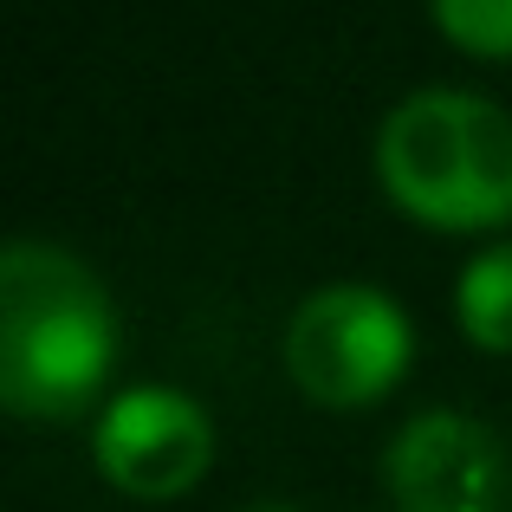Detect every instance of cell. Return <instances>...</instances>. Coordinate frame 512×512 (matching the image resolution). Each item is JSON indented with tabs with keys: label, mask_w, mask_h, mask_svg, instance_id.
<instances>
[{
	"label": "cell",
	"mask_w": 512,
	"mask_h": 512,
	"mask_svg": "<svg viewBox=\"0 0 512 512\" xmlns=\"http://www.w3.org/2000/svg\"><path fill=\"white\" fill-rule=\"evenodd\" d=\"M240 512H299V506H240Z\"/></svg>",
	"instance_id": "ba28073f"
},
{
	"label": "cell",
	"mask_w": 512,
	"mask_h": 512,
	"mask_svg": "<svg viewBox=\"0 0 512 512\" xmlns=\"http://www.w3.org/2000/svg\"><path fill=\"white\" fill-rule=\"evenodd\" d=\"M454 325L467 344L512 357V240L474 253L454 279Z\"/></svg>",
	"instance_id": "8992f818"
},
{
	"label": "cell",
	"mask_w": 512,
	"mask_h": 512,
	"mask_svg": "<svg viewBox=\"0 0 512 512\" xmlns=\"http://www.w3.org/2000/svg\"><path fill=\"white\" fill-rule=\"evenodd\" d=\"M111 286L52 240L0 253V402L20 422H72L117 370Z\"/></svg>",
	"instance_id": "6da1fadb"
},
{
	"label": "cell",
	"mask_w": 512,
	"mask_h": 512,
	"mask_svg": "<svg viewBox=\"0 0 512 512\" xmlns=\"http://www.w3.org/2000/svg\"><path fill=\"white\" fill-rule=\"evenodd\" d=\"M415 325L383 286H318L286 325V370L318 409H370L409 376Z\"/></svg>",
	"instance_id": "3957f363"
},
{
	"label": "cell",
	"mask_w": 512,
	"mask_h": 512,
	"mask_svg": "<svg viewBox=\"0 0 512 512\" xmlns=\"http://www.w3.org/2000/svg\"><path fill=\"white\" fill-rule=\"evenodd\" d=\"M448 46L474 59H512V0H428Z\"/></svg>",
	"instance_id": "52a82bcc"
},
{
	"label": "cell",
	"mask_w": 512,
	"mask_h": 512,
	"mask_svg": "<svg viewBox=\"0 0 512 512\" xmlns=\"http://www.w3.org/2000/svg\"><path fill=\"white\" fill-rule=\"evenodd\" d=\"M376 182L435 234H500L512 221V111L461 85L409 91L376 130Z\"/></svg>",
	"instance_id": "7a4b0ae2"
},
{
	"label": "cell",
	"mask_w": 512,
	"mask_h": 512,
	"mask_svg": "<svg viewBox=\"0 0 512 512\" xmlns=\"http://www.w3.org/2000/svg\"><path fill=\"white\" fill-rule=\"evenodd\" d=\"M396 512H512V454L480 415L422 409L383 448Z\"/></svg>",
	"instance_id": "5b68a950"
},
{
	"label": "cell",
	"mask_w": 512,
	"mask_h": 512,
	"mask_svg": "<svg viewBox=\"0 0 512 512\" xmlns=\"http://www.w3.org/2000/svg\"><path fill=\"white\" fill-rule=\"evenodd\" d=\"M91 461L130 500H182L214 467V422L188 389H117L91 422Z\"/></svg>",
	"instance_id": "277c9868"
}]
</instances>
